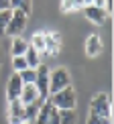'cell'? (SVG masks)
I'll list each match as a JSON object with an SVG mask.
<instances>
[{"instance_id": "obj_1", "label": "cell", "mask_w": 114, "mask_h": 124, "mask_svg": "<svg viewBox=\"0 0 114 124\" xmlns=\"http://www.w3.org/2000/svg\"><path fill=\"white\" fill-rule=\"evenodd\" d=\"M47 102L55 108L57 112H59V110H75V106H77V96H75V90L69 85V87H65V90L57 92V94L49 96Z\"/></svg>"}, {"instance_id": "obj_2", "label": "cell", "mask_w": 114, "mask_h": 124, "mask_svg": "<svg viewBox=\"0 0 114 124\" xmlns=\"http://www.w3.org/2000/svg\"><path fill=\"white\" fill-rule=\"evenodd\" d=\"M69 85H71V73L65 67H57V69L49 71V96H53Z\"/></svg>"}, {"instance_id": "obj_3", "label": "cell", "mask_w": 114, "mask_h": 124, "mask_svg": "<svg viewBox=\"0 0 114 124\" xmlns=\"http://www.w3.org/2000/svg\"><path fill=\"white\" fill-rule=\"evenodd\" d=\"M90 112L98 116H104V118H112V102L110 96L104 94V92H98V94L92 98L90 102Z\"/></svg>"}, {"instance_id": "obj_4", "label": "cell", "mask_w": 114, "mask_h": 124, "mask_svg": "<svg viewBox=\"0 0 114 124\" xmlns=\"http://www.w3.org/2000/svg\"><path fill=\"white\" fill-rule=\"evenodd\" d=\"M27 23H29V18L24 16L23 12H18V10H12V14H10V20H8V24H6V31H4V35H6V37H12V39L23 37L24 29H27Z\"/></svg>"}, {"instance_id": "obj_5", "label": "cell", "mask_w": 114, "mask_h": 124, "mask_svg": "<svg viewBox=\"0 0 114 124\" xmlns=\"http://www.w3.org/2000/svg\"><path fill=\"white\" fill-rule=\"evenodd\" d=\"M43 33H45V51H43V55H51V57L59 55L61 45H63L61 35L57 33V31H47V29H43ZM43 55H41V57H43Z\"/></svg>"}, {"instance_id": "obj_6", "label": "cell", "mask_w": 114, "mask_h": 124, "mask_svg": "<svg viewBox=\"0 0 114 124\" xmlns=\"http://www.w3.org/2000/svg\"><path fill=\"white\" fill-rule=\"evenodd\" d=\"M35 87L39 92V98L41 100H47L49 98V67L41 63L37 67V79H35Z\"/></svg>"}, {"instance_id": "obj_7", "label": "cell", "mask_w": 114, "mask_h": 124, "mask_svg": "<svg viewBox=\"0 0 114 124\" xmlns=\"http://www.w3.org/2000/svg\"><path fill=\"white\" fill-rule=\"evenodd\" d=\"M27 116H24V106L20 104V100L8 102V124H24Z\"/></svg>"}, {"instance_id": "obj_8", "label": "cell", "mask_w": 114, "mask_h": 124, "mask_svg": "<svg viewBox=\"0 0 114 124\" xmlns=\"http://www.w3.org/2000/svg\"><path fill=\"white\" fill-rule=\"evenodd\" d=\"M84 14L88 16V20H92L94 24H104V20H106V12H104V8L96 6L94 2H88L86 6H84Z\"/></svg>"}, {"instance_id": "obj_9", "label": "cell", "mask_w": 114, "mask_h": 124, "mask_svg": "<svg viewBox=\"0 0 114 124\" xmlns=\"http://www.w3.org/2000/svg\"><path fill=\"white\" fill-rule=\"evenodd\" d=\"M20 92H23V81H20L18 73H12L8 79V85H6V100L8 102H14L20 98Z\"/></svg>"}, {"instance_id": "obj_10", "label": "cell", "mask_w": 114, "mask_h": 124, "mask_svg": "<svg viewBox=\"0 0 114 124\" xmlns=\"http://www.w3.org/2000/svg\"><path fill=\"white\" fill-rule=\"evenodd\" d=\"M20 104L23 106H29V104H35V102H43L39 98V92H37V87H35V84H31V85H23V92H20Z\"/></svg>"}, {"instance_id": "obj_11", "label": "cell", "mask_w": 114, "mask_h": 124, "mask_svg": "<svg viewBox=\"0 0 114 124\" xmlns=\"http://www.w3.org/2000/svg\"><path fill=\"white\" fill-rule=\"evenodd\" d=\"M84 49H86V55L88 57H98L102 53V39L98 35H90L84 43Z\"/></svg>"}, {"instance_id": "obj_12", "label": "cell", "mask_w": 114, "mask_h": 124, "mask_svg": "<svg viewBox=\"0 0 114 124\" xmlns=\"http://www.w3.org/2000/svg\"><path fill=\"white\" fill-rule=\"evenodd\" d=\"M55 112H57V110L49 104L47 100H45L43 104H41L39 114H37V118H35V122H33V124H51V116H53Z\"/></svg>"}, {"instance_id": "obj_13", "label": "cell", "mask_w": 114, "mask_h": 124, "mask_svg": "<svg viewBox=\"0 0 114 124\" xmlns=\"http://www.w3.org/2000/svg\"><path fill=\"white\" fill-rule=\"evenodd\" d=\"M29 49V41L23 39V37H16L12 39V45H10V53H12V57H23L24 53H27Z\"/></svg>"}, {"instance_id": "obj_14", "label": "cell", "mask_w": 114, "mask_h": 124, "mask_svg": "<svg viewBox=\"0 0 114 124\" xmlns=\"http://www.w3.org/2000/svg\"><path fill=\"white\" fill-rule=\"evenodd\" d=\"M10 10H18L29 18L33 12V2L31 0H10Z\"/></svg>"}, {"instance_id": "obj_15", "label": "cell", "mask_w": 114, "mask_h": 124, "mask_svg": "<svg viewBox=\"0 0 114 124\" xmlns=\"http://www.w3.org/2000/svg\"><path fill=\"white\" fill-rule=\"evenodd\" d=\"M23 57H24V61H27L29 69H37V67L41 65V53H39V51H35L33 47H31V45H29L27 53H24Z\"/></svg>"}, {"instance_id": "obj_16", "label": "cell", "mask_w": 114, "mask_h": 124, "mask_svg": "<svg viewBox=\"0 0 114 124\" xmlns=\"http://www.w3.org/2000/svg\"><path fill=\"white\" fill-rule=\"evenodd\" d=\"M31 47H33L35 51H39L41 55H43V51H45V33L43 31H37V33H33V39H31Z\"/></svg>"}, {"instance_id": "obj_17", "label": "cell", "mask_w": 114, "mask_h": 124, "mask_svg": "<svg viewBox=\"0 0 114 124\" xmlns=\"http://www.w3.org/2000/svg\"><path fill=\"white\" fill-rule=\"evenodd\" d=\"M59 124H77V114L75 110H59Z\"/></svg>"}, {"instance_id": "obj_18", "label": "cell", "mask_w": 114, "mask_h": 124, "mask_svg": "<svg viewBox=\"0 0 114 124\" xmlns=\"http://www.w3.org/2000/svg\"><path fill=\"white\" fill-rule=\"evenodd\" d=\"M41 104H43V102H35V104L24 106V116H27V122H29V124H33V122H35V118H37V114H39Z\"/></svg>"}, {"instance_id": "obj_19", "label": "cell", "mask_w": 114, "mask_h": 124, "mask_svg": "<svg viewBox=\"0 0 114 124\" xmlns=\"http://www.w3.org/2000/svg\"><path fill=\"white\" fill-rule=\"evenodd\" d=\"M18 77H20V81H23V85H31L37 79V69H24V71L18 73Z\"/></svg>"}, {"instance_id": "obj_20", "label": "cell", "mask_w": 114, "mask_h": 124, "mask_svg": "<svg viewBox=\"0 0 114 124\" xmlns=\"http://www.w3.org/2000/svg\"><path fill=\"white\" fill-rule=\"evenodd\" d=\"M10 14H12V10H0V37L4 35V31H6V24L10 20Z\"/></svg>"}, {"instance_id": "obj_21", "label": "cell", "mask_w": 114, "mask_h": 124, "mask_svg": "<svg viewBox=\"0 0 114 124\" xmlns=\"http://www.w3.org/2000/svg\"><path fill=\"white\" fill-rule=\"evenodd\" d=\"M12 69H14V73H20V71L29 69V65H27V61H24V57H12Z\"/></svg>"}, {"instance_id": "obj_22", "label": "cell", "mask_w": 114, "mask_h": 124, "mask_svg": "<svg viewBox=\"0 0 114 124\" xmlns=\"http://www.w3.org/2000/svg\"><path fill=\"white\" fill-rule=\"evenodd\" d=\"M88 124H112V118H104L90 112V118H88Z\"/></svg>"}, {"instance_id": "obj_23", "label": "cell", "mask_w": 114, "mask_h": 124, "mask_svg": "<svg viewBox=\"0 0 114 124\" xmlns=\"http://www.w3.org/2000/svg\"><path fill=\"white\" fill-rule=\"evenodd\" d=\"M0 10H10V0H0Z\"/></svg>"}, {"instance_id": "obj_24", "label": "cell", "mask_w": 114, "mask_h": 124, "mask_svg": "<svg viewBox=\"0 0 114 124\" xmlns=\"http://www.w3.org/2000/svg\"><path fill=\"white\" fill-rule=\"evenodd\" d=\"M51 124H59V116H57V112L51 116Z\"/></svg>"}, {"instance_id": "obj_25", "label": "cell", "mask_w": 114, "mask_h": 124, "mask_svg": "<svg viewBox=\"0 0 114 124\" xmlns=\"http://www.w3.org/2000/svg\"><path fill=\"white\" fill-rule=\"evenodd\" d=\"M0 65H2V55H0Z\"/></svg>"}, {"instance_id": "obj_26", "label": "cell", "mask_w": 114, "mask_h": 124, "mask_svg": "<svg viewBox=\"0 0 114 124\" xmlns=\"http://www.w3.org/2000/svg\"><path fill=\"white\" fill-rule=\"evenodd\" d=\"M24 124H29V122H24Z\"/></svg>"}]
</instances>
